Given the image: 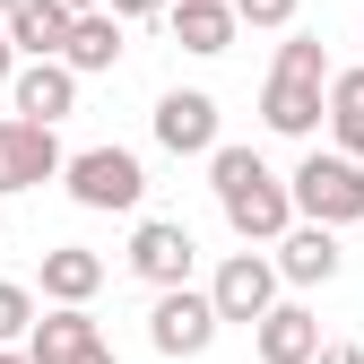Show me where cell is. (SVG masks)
Returning a JSON list of instances; mask_svg holds the SVG:
<instances>
[{
	"mask_svg": "<svg viewBox=\"0 0 364 364\" xmlns=\"http://www.w3.org/2000/svg\"><path fill=\"white\" fill-rule=\"evenodd\" d=\"M208 191H217L225 225H235L243 243H278L287 225H295V182H278L252 148H225V139H217V156H208Z\"/></svg>",
	"mask_w": 364,
	"mask_h": 364,
	"instance_id": "obj_1",
	"label": "cell"
},
{
	"mask_svg": "<svg viewBox=\"0 0 364 364\" xmlns=\"http://www.w3.org/2000/svg\"><path fill=\"white\" fill-rule=\"evenodd\" d=\"M287 182H295V217L364 225V156H347V148H312Z\"/></svg>",
	"mask_w": 364,
	"mask_h": 364,
	"instance_id": "obj_2",
	"label": "cell"
},
{
	"mask_svg": "<svg viewBox=\"0 0 364 364\" xmlns=\"http://www.w3.org/2000/svg\"><path fill=\"white\" fill-rule=\"evenodd\" d=\"M217 330H225V312H217L208 287H156V304H148V347L156 355L191 364V355L217 347Z\"/></svg>",
	"mask_w": 364,
	"mask_h": 364,
	"instance_id": "obj_3",
	"label": "cell"
},
{
	"mask_svg": "<svg viewBox=\"0 0 364 364\" xmlns=\"http://www.w3.org/2000/svg\"><path fill=\"white\" fill-rule=\"evenodd\" d=\"M61 182H70V200L96 208V217H130V208L148 200V165L130 156V148H78Z\"/></svg>",
	"mask_w": 364,
	"mask_h": 364,
	"instance_id": "obj_4",
	"label": "cell"
},
{
	"mask_svg": "<svg viewBox=\"0 0 364 364\" xmlns=\"http://www.w3.org/2000/svg\"><path fill=\"white\" fill-rule=\"evenodd\" d=\"M61 173H70V156L53 139V122H26V113L0 122V191H43Z\"/></svg>",
	"mask_w": 364,
	"mask_h": 364,
	"instance_id": "obj_5",
	"label": "cell"
},
{
	"mask_svg": "<svg viewBox=\"0 0 364 364\" xmlns=\"http://www.w3.org/2000/svg\"><path fill=\"white\" fill-rule=\"evenodd\" d=\"M191 269H200L191 225H182V217H139V235H130V278H148V287H191Z\"/></svg>",
	"mask_w": 364,
	"mask_h": 364,
	"instance_id": "obj_6",
	"label": "cell"
},
{
	"mask_svg": "<svg viewBox=\"0 0 364 364\" xmlns=\"http://www.w3.org/2000/svg\"><path fill=\"white\" fill-rule=\"evenodd\" d=\"M278 252H225V269H217V278H208V295H217V312H225V321H260V312L269 304H278Z\"/></svg>",
	"mask_w": 364,
	"mask_h": 364,
	"instance_id": "obj_7",
	"label": "cell"
},
{
	"mask_svg": "<svg viewBox=\"0 0 364 364\" xmlns=\"http://www.w3.org/2000/svg\"><path fill=\"white\" fill-rule=\"evenodd\" d=\"M260 122L278 130V139H312V130L330 122V78H304V70H269V87H260Z\"/></svg>",
	"mask_w": 364,
	"mask_h": 364,
	"instance_id": "obj_8",
	"label": "cell"
},
{
	"mask_svg": "<svg viewBox=\"0 0 364 364\" xmlns=\"http://www.w3.org/2000/svg\"><path fill=\"white\" fill-rule=\"evenodd\" d=\"M156 148L217 156V96H208V87H165V96H156Z\"/></svg>",
	"mask_w": 364,
	"mask_h": 364,
	"instance_id": "obj_9",
	"label": "cell"
},
{
	"mask_svg": "<svg viewBox=\"0 0 364 364\" xmlns=\"http://www.w3.org/2000/svg\"><path fill=\"white\" fill-rule=\"evenodd\" d=\"M269 252H278V278H287V287H330L338 260H347V252H338V225H321V217H295Z\"/></svg>",
	"mask_w": 364,
	"mask_h": 364,
	"instance_id": "obj_10",
	"label": "cell"
},
{
	"mask_svg": "<svg viewBox=\"0 0 364 364\" xmlns=\"http://www.w3.org/2000/svg\"><path fill=\"white\" fill-rule=\"evenodd\" d=\"M9 96H18L26 122H70V113H78V70H70V61H18Z\"/></svg>",
	"mask_w": 364,
	"mask_h": 364,
	"instance_id": "obj_11",
	"label": "cell"
},
{
	"mask_svg": "<svg viewBox=\"0 0 364 364\" xmlns=\"http://www.w3.org/2000/svg\"><path fill=\"white\" fill-rule=\"evenodd\" d=\"M70 35H78V9H70V0H18V9H9V43H18L26 61H61Z\"/></svg>",
	"mask_w": 364,
	"mask_h": 364,
	"instance_id": "obj_12",
	"label": "cell"
},
{
	"mask_svg": "<svg viewBox=\"0 0 364 364\" xmlns=\"http://www.w3.org/2000/svg\"><path fill=\"white\" fill-rule=\"evenodd\" d=\"M252 347H260V364H312L321 355V321L304 304H269L252 321Z\"/></svg>",
	"mask_w": 364,
	"mask_h": 364,
	"instance_id": "obj_13",
	"label": "cell"
},
{
	"mask_svg": "<svg viewBox=\"0 0 364 364\" xmlns=\"http://www.w3.org/2000/svg\"><path fill=\"white\" fill-rule=\"evenodd\" d=\"M165 26H173V43H182V53H200V61H217L225 43L243 35L235 0H173V9H165Z\"/></svg>",
	"mask_w": 364,
	"mask_h": 364,
	"instance_id": "obj_14",
	"label": "cell"
},
{
	"mask_svg": "<svg viewBox=\"0 0 364 364\" xmlns=\"http://www.w3.org/2000/svg\"><path fill=\"white\" fill-rule=\"evenodd\" d=\"M96 287H105V260L87 243H53L43 252V304H87Z\"/></svg>",
	"mask_w": 364,
	"mask_h": 364,
	"instance_id": "obj_15",
	"label": "cell"
},
{
	"mask_svg": "<svg viewBox=\"0 0 364 364\" xmlns=\"http://www.w3.org/2000/svg\"><path fill=\"white\" fill-rule=\"evenodd\" d=\"M122 26H130L122 9H87V18H78V35H70V53H61V61H70L78 78H96V70H113V61H122Z\"/></svg>",
	"mask_w": 364,
	"mask_h": 364,
	"instance_id": "obj_16",
	"label": "cell"
},
{
	"mask_svg": "<svg viewBox=\"0 0 364 364\" xmlns=\"http://www.w3.org/2000/svg\"><path fill=\"white\" fill-rule=\"evenodd\" d=\"M87 338H105L96 321H87V304H53V312H43V321L26 330V355H53V364H70Z\"/></svg>",
	"mask_w": 364,
	"mask_h": 364,
	"instance_id": "obj_17",
	"label": "cell"
},
{
	"mask_svg": "<svg viewBox=\"0 0 364 364\" xmlns=\"http://www.w3.org/2000/svg\"><path fill=\"white\" fill-rule=\"evenodd\" d=\"M330 148L364 156V70H330Z\"/></svg>",
	"mask_w": 364,
	"mask_h": 364,
	"instance_id": "obj_18",
	"label": "cell"
},
{
	"mask_svg": "<svg viewBox=\"0 0 364 364\" xmlns=\"http://www.w3.org/2000/svg\"><path fill=\"white\" fill-rule=\"evenodd\" d=\"M26 330H35V295H26L18 278H0V347H18Z\"/></svg>",
	"mask_w": 364,
	"mask_h": 364,
	"instance_id": "obj_19",
	"label": "cell"
},
{
	"mask_svg": "<svg viewBox=\"0 0 364 364\" xmlns=\"http://www.w3.org/2000/svg\"><path fill=\"white\" fill-rule=\"evenodd\" d=\"M295 9H304V0H235L243 26H295Z\"/></svg>",
	"mask_w": 364,
	"mask_h": 364,
	"instance_id": "obj_20",
	"label": "cell"
},
{
	"mask_svg": "<svg viewBox=\"0 0 364 364\" xmlns=\"http://www.w3.org/2000/svg\"><path fill=\"white\" fill-rule=\"evenodd\" d=\"M18 61H26V53H18V43H9V18H0V87H9V78H18Z\"/></svg>",
	"mask_w": 364,
	"mask_h": 364,
	"instance_id": "obj_21",
	"label": "cell"
},
{
	"mask_svg": "<svg viewBox=\"0 0 364 364\" xmlns=\"http://www.w3.org/2000/svg\"><path fill=\"white\" fill-rule=\"evenodd\" d=\"M312 364H364V347H347V338H330V347L312 355Z\"/></svg>",
	"mask_w": 364,
	"mask_h": 364,
	"instance_id": "obj_22",
	"label": "cell"
},
{
	"mask_svg": "<svg viewBox=\"0 0 364 364\" xmlns=\"http://www.w3.org/2000/svg\"><path fill=\"white\" fill-rule=\"evenodd\" d=\"M113 9H122V18H165L173 0H113Z\"/></svg>",
	"mask_w": 364,
	"mask_h": 364,
	"instance_id": "obj_23",
	"label": "cell"
},
{
	"mask_svg": "<svg viewBox=\"0 0 364 364\" xmlns=\"http://www.w3.org/2000/svg\"><path fill=\"white\" fill-rule=\"evenodd\" d=\"M70 364H122V355H113V347H105V338H87V347H78V355H70Z\"/></svg>",
	"mask_w": 364,
	"mask_h": 364,
	"instance_id": "obj_24",
	"label": "cell"
},
{
	"mask_svg": "<svg viewBox=\"0 0 364 364\" xmlns=\"http://www.w3.org/2000/svg\"><path fill=\"white\" fill-rule=\"evenodd\" d=\"M70 9H78V18H87V9H113V0H70Z\"/></svg>",
	"mask_w": 364,
	"mask_h": 364,
	"instance_id": "obj_25",
	"label": "cell"
},
{
	"mask_svg": "<svg viewBox=\"0 0 364 364\" xmlns=\"http://www.w3.org/2000/svg\"><path fill=\"white\" fill-rule=\"evenodd\" d=\"M0 364H35V355H18V347H0Z\"/></svg>",
	"mask_w": 364,
	"mask_h": 364,
	"instance_id": "obj_26",
	"label": "cell"
},
{
	"mask_svg": "<svg viewBox=\"0 0 364 364\" xmlns=\"http://www.w3.org/2000/svg\"><path fill=\"white\" fill-rule=\"evenodd\" d=\"M9 9H18V0H0V18H9Z\"/></svg>",
	"mask_w": 364,
	"mask_h": 364,
	"instance_id": "obj_27",
	"label": "cell"
}]
</instances>
